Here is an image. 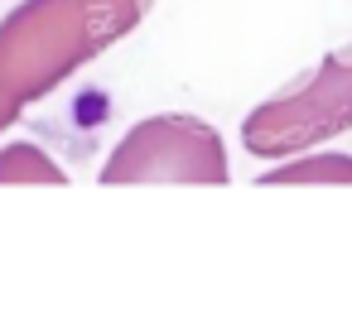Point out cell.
<instances>
[{
	"label": "cell",
	"instance_id": "cell-5",
	"mask_svg": "<svg viewBox=\"0 0 352 318\" xmlns=\"http://www.w3.org/2000/svg\"><path fill=\"white\" fill-rule=\"evenodd\" d=\"M6 183H54V188H63L68 169L49 150H39V145L10 140V145H0V188Z\"/></svg>",
	"mask_w": 352,
	"mask_h": 318
},
{
	"label": "cell",
	"instance_id": "cell-3",
	"mask_svg": "<svg viewBox=\"0 0 352 318\" xmlns=\"http://www.w3.org/2000/svg\"><path fill=\"white\" fill-rule=\"evenodd\" d=\"M107 188L121 183H227V145L212 121L188 111H164L135 121L121 145L107 155L102 174Z\"/></svg>",
	"mask_w": 352,
	"mask_h": 318
},
{
	"label": "cell",
	"instance_id": "cell-4",
	"mask_svg": "<svg viewBox=\"0 0 352 318\" xmlns=\"http://www.w3.org/2000/svg\"><path fill=\"white\" fill-rule=\"evenodd\" d=\"M261 188H294V183H352V155L338 150H318V155H289L280 159V169H265L256 179Z\"/></svg>",
	"mask_w": 352,
	"mask_h": 318
},
{
	"label": "cell",
	"instance_id": "cell-1",
	"mask_svg": "<svg viewBox=\"0 0 352 318\" xmlns=\"http://www.w3.org/2000/svg\"><path fill=\"white\" fill-rule=\"evenodd\" d=\"M155 0H20L0 20V130L140 30Z\"/></svg>",
	"mask_w": 352,
	"mask_h": 318
},
{
	"label": "cell",
	"instance_id": "cell-2",
	"mask_svg": "<svg viewBox=\"0 0 352 318\" xmlns=\"http://www.w3.org/2000/svg\"><path fill=\"white\" fill-rule=\"evenodd\" d=\"M352 130V44L333 49L285 92L265 97L241 121V150L256 159H289Z\"/></svg>",
	"mask_w": 352,
	"mask_h": 318
}]
</instances>
